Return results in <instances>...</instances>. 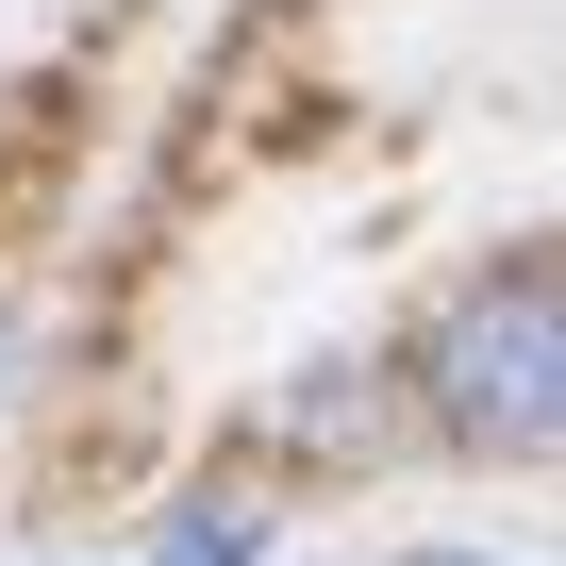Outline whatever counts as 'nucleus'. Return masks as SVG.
Masks as SVG:
<instances>
[{
	"instance_id": "nucleus-1",
	"label": "nucleus",
	"mask_w": 566,
	"mask_h": 566,
	"mask_svg": "<svg viewBox=\"0 0 566 566\" xmlns=\"http://www.w3.org/2000/svg\"><path fill=\"white\" fill-rule=\"evenodd\" d=\"M433 417H450L467 450H549V417H566L549 266H500V283H467V301H450V334H433Z\"/></svg>"
},
{
	"instance_id": "nucleus-2",
	"label": "nucleus",
	"mask_w": 566,
	"mask_h": 566,
	"mask_svg": "<svg viewBox=\"0 0 566 566\" xmlns=\"http://www.w3.org/2000/svg\"><path fill=\"white\" fill-rule=\"evenodd\" d=\"M250 549H266V533H250L233 500H200V516H167V549H150V566H250Z\"/></svg>"
},
{
	"instance_id": "nucleus-3",
	"label": "nucleus",
	"mask_w": 566,
	"mask_h": 566,
	"mask_svg": "<svg viewBox=\"0 0 566 566\" xmlns=\"http://www.w3.org/2000/svg\"><path fill=\"white\" fill-rule=\"evenodd\" d=\"M417 566H483V549H417Z\"/></svg>"
}]
</instances>
